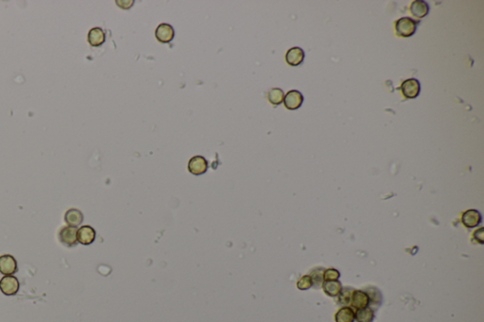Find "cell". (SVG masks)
<instances>
[{"mask_svg":"<svg viewBox=\"0 0 484 322\" xmlns=\"http://www.w3.org/2000/svg\"><path fill=\"white\" fill-rule=\"evenodd\" d=\"M411 13L417 18H423L430 13V6L426 1L415 0L411 5Z\"/></svg>","mask_w":484,"mask_h":322,"instance_id":"5bb4252c","label":"cell"},{"mask_svg":"<svg viewBox=\"0 0 484 322\" xmlns=\"http://www.w3.org/2000/svg\"><path fill=\"white\" fill-rule=\"evenodd\" d=\"M313 282L311 277L309 275H305L304 277H302L298 283H297V287L300 289V290H306L308 288H310L312 286Z\"/></svg>","mask_w":484,"mask_h":322,"instance_id":"ffe728a7","label":"cell"},{"mask_svg":"<svg viewBox=\"0 0 484 322\" xmlns=\"http://www.w3.org/2000/svg\"><path fill=\"white\" fill-rule=\"evenodd\" d=\"M304 101V96L301 92L291 90L284 97V105L288 110L294 111L299 109Z\"/></svg>","mask_w":484,"mask_h":322,"instance_id":"5b68a950","label":"cell"},{"mask_svg":"<svg viewBox=\"0 0 484 322\" xmlns=\"http://www.w3.org/2000/svg\"><path fill=\"white\" fill-rule=\"evenodd\" d=\"M17 271L16 258L10 254L0 256V273L5 276L13 275Z\"/></svg>","mask_w":484,"mask_h":322,"instance_id":"52a82bcc","label":"cell"},{"mask_svg":"<svg viewBox=\"0 0 484 322\" xmlns=\"http://www.w3.org/2000/svg\"><path fill=\"white\" fill-rule=\"evenodd\" d=\"M420 82L416 79H409L401 84L402 94L406 98H415L420 94Z\"/></svg>","mask_w":484,"mask_h":322,"instance_id":"277c9868","label":"cell"},{"mask_svg":"<svg viewBox=\"0 0 484 322\" xmlns=\"http://www.w3.org/2000/svg\"><path fill=\"white\" fill-rule=\"evenodd\" d=\"M418 22L411 17H402L395 23V32L401 37H411L417 30Z\"/></svg>","mask_w":484,"mask_h":322,"instance_id":"6da1fadb","label":"cell"},{"mask_svg":"<svg viewBox=\"0 0 484 322\" xmlns=\"http://www.w3.org/2000/svg\"><path fill=\"white\" fill-rule=\"evenodd\" d=\"M134 1L133 0H118L117 1V4L120 7V8L125 9V10H128V9L131 8L133 5Z\"/></svg>","mask_w":484,"mask_h":322,"instance_id":"603a6c76","label":"cell"},{"mask_svg":"<svg viewBox=\"0 0 484 322\" xmlns=\"http://www.w3.org/2000/svg\"><path fill=\"white\" fill-rule=\"evenodd\" d=\"M77 229L73 227H63L59 232V239L66 247H74L78 243Z\"/></svg>","mask_w":484,"mask_h":322,"instance_id":"ba28073f","label":"cell"},{"mask_svg":"<svg viewBox=\"0 0 484 322\" xmlns=\"http://www.w3.org/2000/svg\"><path fill=\"white\" fill-rule=\"evenodd\" d=\"M351 293H350V290H348L347 288L344 289L343 292L340 293V301L342 303H344V304H347L350 302V299H351Z\"/></svg>","mask_w":484,"mask_h":322,"instance_id":"7402d4cb","label":"cell"},{"mask_svg":"<svg viewBox=\"0 0 484 322\" xmlns=\"http://www.w3.org/2000/svg\"><path fill=\"white\" fill-rule=\"evenodd\" d=\"M96 239V231L91 226H83L77 231V240L79 244L88 246L93 243Z\"/></svg>","mask_w":484,"mask_h":322,"instance_id":"9c48e42d","label":"cell"},{"mask_svg":"<svg viewBox=\"0 0 484 322\" xmlns=\"http://www.w3.org/2000/svg\"><path fill=\"white\" fill-rule=\"evenodd\" d=\"M105 32L102 28H93L88 32V42L92 47H100L105 42Z\"/></svg>","mask_w":484,"mask_h":322,"instance_id":"9a60e30c","label":"cell"},{"mask_svg":"<svg viewBox=\"0 0 484 322\" xmlns=\"http://www.w3.org/2000/svg\"><path fill=\"white\" fill-rule=\"evenodd\" d=\"M340 275L341 274L338 270L333 269V268H329L324 272V279L326 281H337L340 278Z\"/></svg>","mask_w":484,"mask_h":322,"instance_id":"44dd1931","label":"cell"},{"mask_svg":"<svg viewBox=\"0 0 484 322\" xmlns=\"http://www.w3.org/2000/svg\"><path fill=\"white\" fill-rule=\"evenodd\" d=\"M352 306L356 309L366 308L370 303V299L366 292L361 290H356L353 292L351 296Z\"/></svg>","mask_w":484,"mask_h":322,"instance_id":"4fadbf2b","label":"cell"},{"mask_svg":"<svg viewBox=\"0 0 484 322\" xmlns=\"http://www.w3.org/2000/svg\"><path fill=\"white\" fill-rule=\"evenodd\" d=\"M461 221L467 228H475L481 222V214L476 210H468L462 213Z\"/></svg>","mask_w":484,"mask_h":322,"instance_id":"8fae6325","label":"cell"},{"mask_svg":"<svg viewBox=\"0 0 484 322\" xmlns=\"http://www.w3.org/2000/svg\"><path fill=\"white\" fill-rule=\"evenodd\" d=\"M305 52L301 47H292L286 54V62L291 66H298L304 62Z\"/></svg>","mask_w":484,"mask_h":322,"instance_id":"30bf717a","label":"cell"},{"mask_svg":"<svg viewBox=\"0 0 484 322\" xmlns=\"http://www.w3.org/2000/svg\"><path fill=\"white\" fill-rule=\"evenodd\" d=\"M174 30L170 24H160L155 30V38L159 43L169 44L174 38Z\"/></svg>","mask_w":484,"mask_h":322,"instance_id":"8992f818","label":"cell"},{"mask_svg":"<svg viewBox=\"0 0 484 322\" xmlns=\"http://www.w3.org/2000/svg\"><path fill=\"white\" fill-rule=\"evenodd\" d=\"M64 220H65L67 226L73 227V228H77L84 221V214L78 209L72 208V209H69L67 212H65Z\"/></svg>","mask_w":484,"mask_h":322,"instance_id":"7c38bea8","label":"cell"},{"mask_svg":"<svg viewBox=\"0 0 484 322\" xmlns=\"http://www.w3.org/2000/svg\"><path fill=\"white\" fill-rule=\"evenodd\" d=\"M335 319L336 322H354L355 312L350 307H344L338 311Z\"/></svg>","mask_w":484,"mask_h":322,"instance_id":"2e32d148","label":"cell"},{"mask_svg":"<svg viewBox=\"0 0 484 322\" xmlns=\"http://www.w3.org/2000/svg\"><path fill=\"white\" fill-rule=\"evenodd\" d=\"M324 290L330 297H336L342 292V284L337 281H326L324 283Z\"/></svg>","mask_w":484,"mask_h":322,"instance_id":"e0dca14e","label":"cell"},{"mask_svg":"<svg viewBox=\"0 0 484 322\" xmlns=\"http://www.w3.org/2000/svg\"><path fill=\"white\" fill-rule=\"evenodd\" d=\"M0 290L6 296H14L19 290L18 279L13 275L4 276L0 280Z\"/></svg>","mask_w":484,"mask_h":322,"instance_id":"7a4b0ae2","label":"cell"},{"mask_svg":"<svg viewBox=\"0 0 484 322\" xmlns=\"http://www.w3.org/2000/svg\"><path fill=\"white\" fill-rule=\"evenodd\" d=\"M188 168V171L191 174L195 176H201L207 171L208 162L203 156L197 155L189 160Z\"/></svg>","mask_w":484,"mask_h":322,"instance_id":"3957f363","label":"cell"},{"mask_svg":"<svg viewBox=\"0 0 484 322\" xmlns=\"http://www.w3.org/2000/svg\"><path fill=\"white\" fill-rule=\"evenodd\" d=\"M268 99L273 105H279L284 101L285 94L280 88H272L268 92Z\"/></svg>","mask_w":484,"mask_h":322,"instance_id":"ac0fdd59","label":"cell"},{"mask_svg":"<svg viewBox=\"0 0 484 322\" xmlns=\"http://www.w3.org/2000/svg\"><path fill=\"white\" fill-rule=\"evenodd\" d=\"M375 317V314L370 308L359 309L355 314V319L358 322H372Z\"/></svg>","mask_w":484,"mask_h":322,"instance_id":"d6986e66","label":"cell"}]
</instances>
